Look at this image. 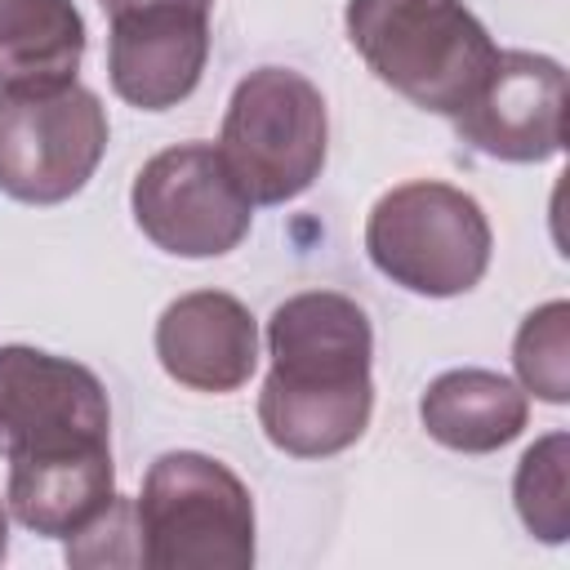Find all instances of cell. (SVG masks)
<instances>
[{
    "label": "cell",
    "mask_w": 570,
    "mask_h": 570,
    "mask_svg": "<svg viewBox=\"0 0 570 570\" xmlns=\"http://www.w3.org/2000/svg\"><path fill=\"white\" fill-rule=\"evenodd\" d=\"M116 499V463L111 445L67 454L53 463H22L4 476V508L18 525L40 539H76L85 534Z\"/></svg>",
    "instance_id": "obj_12"
},
{
    "label": "cell",
    "mask_w": 570,
    "mask_h": 570,
    "mask_svg": "<svg viewBox=\"0 0 570 570\" xmlns=\"http://www.w3.org/2000/svg\"><path fill=\"white\" fill-rule=\"evenodd\" d=\"M156 356L178 387L236 392L258 370V321L236 294H183L156 321Z\"/></svg>",
    "instance_id": "obj_11"
},
{
    "label": "cell",
    "mask_w": 570,
    "mask_h": 570,
    "mask_svg": "<svg viewBox=\"0 0 570 570\" xmlns=\"http://www.w3.org/2000/svg\"><path fill=\"white\" fill-rule=\"evenodd\" d=\"M512 370L525 396L548 405L570 401V303L552 298L534 307L512 338Z\"/></svg>",
    "instance_id": "obj_16"
},
{
    "label": "cell",
    "mask_w": 570,
    "mask_h": 570,
    "mask_svg": "<svg viewBox=\"0 0 570 570\" xmlns=\"http://www.w3.org/2000/svg\"><path fill=\"white\" fill-rule=\"evenodd\" d=\"M343 27L387 89L445 120L472 102L499 58L463 0H347Z\"/></svg>",
    "instance_id": "obj_2"
},
{
    "label": "cell",
    "mask_w": 570,
    "mask_h": 570,
    "mask_svg": "<svg viewBox=\"0 0 570 570\" xmlns=\"http://www.w3.org/2000/svg\"><path fill=\"white\" fill-rule=\"evenodd\" d=\"M214 147L254 205H285L325 169V98L294 67H258L232 89Z\"/></svg>",
    "instance_id": "obj_5"
},
{
    "label": "cell",
    "mask_w": 570,
    "mask_h": 570,
    "mask_svg": "<svg viewBox=\"0 0 570 570\" xmlns=\"http://www.w3.org/2000/svg\"><path fill=\"white\" fill-rule=\"evenodd\" d=\"M129 209L138 232L174 258L232 254L254 223V200L240 191L214 142L156 151L129 187Z\"/></svg>",
    "instance_id": "obj_8"
},
{
    "label": "cell",
    "mask_w": 570,
    "mask_h": 570,
    "mask_svg": "<svg viewBox=\"0 0 570 570\" xmlns=\"http://www.w3.org/2000/svg\"><path fill=\"white\" fill-rule=\"evenodd\" d=\"M454 134L508 165H539L566 147V67L548 53L499 49L472 102L450 116Z\"/></svg>",
    "instance_id": "obj_10"
},
{
    "label": "cell",
    "mask_w": 570,
    "mask_h": 570,
    "mask_svg": "<svg viewBox=\"0 0 570 570\" xmlns=\"http://www.w3.org/2000/svg\"><path fill=\"white\" fill-rule=\"evenodd\" d=\"M107 107L80 80L0 89V191L22 205H62L102 165Z\"/></svg>",
    "instance_id": "obj_6"
},
{
    "label": "cell",
    "mask_w": 570,
    "mask_h": 570,
    "mask_svg": "<svg viewBox=\"0 0 570 570\" xmlns=\"http://www.w3.org/2000/svg\"><path fill=\"white\" fill-rule=\"evenodd\" d=\"M85 18L71 0H0V89L76 80Z\"/></svg>",
    "instance_id": "obj_14"
},
{
    "label": "cell",
    "mask_w": 570,
    "mask_h": 570,
    "mask_svg": "<svg viewBox=\"0 0 570 570\" xmlns=\"http://www.w3.org/2000/svg\"><path fill=\"white\" fill-rule=\"evenodd\" d=\"M272 370L258 392L263 436L289 459L356 445L374 414V330L356 298L303 289L267 316Z\"/></svg>",
    "instance_id": "obj_1"
},
{
    "label": "cell",
    "mask_w": 570,
    "mask_h": 570,
    "mask_svg": "<svg viewBox=\"0 0 570 570\" xmlns=\"http://www.w3.org/2000/svg\"><path fill=\"white\" fill-rule=\"evenodd\" d=\"M419 419L423 432L445 450L494 454L521 436L530 419V396L499 370L463 365L428 383V392L419 396Z\"/></svg>",
    "instance_id": "obj_13"
},
{
    "label": "cell",
    "mask_w": 570,
    "mask_h": 570,
    "mask_svg": "<svg viewBox=\"0 0 570 570\" xmlns=\"http://www.w3.org/2000/svg\"><path fill=\"white\" fill-rule=\"evenodd\" d=\"M138 566L151 570H249L254 494L200 450H165L134 499Z\"/></svg>",
    "instance_id": "obj_3"
},
{
    "label": "cell",
    "mask_w": 570,
    "mask_h": 570,
    "mask_svg": "<svg viewBox=\"0 0 570 570\" xmlns=\"http://www.w3.org/2000/svg\"><path fill=\"white\" fill-rule=\"evenodd\" d=\"M102 445H111V401L89 365L27 343L0 347V459L9 468Z\"/></svg>",
    "instance_id": "obj_7"
},
{
    "label": "cell",
    "mask_w": 570,
    "mask_h": 570,
    "mask_svg": "<svg viewBox=\"0 0 570 570\" xmlns=\"http://www.w3.org/2000/svg\"><path fill=\"white\" fill-rule=\"evenodd\" d=\"M494 232L476 196L441 178L383 191L365 218L370 263L419 298H454L481 285Z\"/></svg>",
    "instance_id": "obj_4"
},
{
    "label": "cell",
    "mask_w": 570,
    "mask_h": 570,
    "mask_svg": "<svg viewBox=\"0 0 570 570\" xmlns=\"http://www.w3.org/2000/svg\"><path fill=\"white\" fill-rule=\"evenodd\" d=\"M107 76L116 98L138 111H169L196 94L209 62V13L205 0H125L102 9Z\"/></svg>",
    "instance_id": "obj_9"
},
{
    "label": "cell",
    "mask_w": 570,
    "mask_h": 570,
    "mask_svg": "<svg viewBox=\"0 0 570 570\" xmlns=\"http://www.w3.org/2000/svg\"><path fill=\"white\" fill-rule=\"evenodd\" d=\"M512 503L521 525L539 543L570 539V436L566 432H548L521 454L512 472Z\"/></svg>",
    "instance_id": "obj_15"
},
{
    "label": "cell",
    "mask_w": 570,
    "mask_h": 570,
    "mask_svg": "<svg viewBox=\"0 0 570 570\" xmlns=\"http://www.w3.org/2000/svg\"><path fill=\"white\" fill-rule=\"evenodd\" d=\"M9 557V512H4V503H0V561Z\"/></svg>",
    "instance_id": "obj_17"
}]
</instances>
